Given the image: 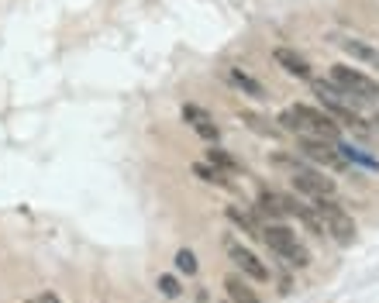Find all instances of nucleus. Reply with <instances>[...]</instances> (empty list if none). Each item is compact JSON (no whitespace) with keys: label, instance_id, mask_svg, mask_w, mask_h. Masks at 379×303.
Segmentation results:
<instances>
[{"label":"nucleus","instance_id":"nucleus-1","mask_svg":"<svg viewBox=\"0 0 379 303\" xmlns=\"http://www.w3.org/2000/svg\"><path fill=\"white\" fill-rule=\"evenodd\" d=\"M280 124L286 131H300V135H314V138H324V141H338V124L328 110H318V107H307V104H297V107H286L280 114Z\"/></svg>","mask_w":379,"mask_h":303},{"label":"nucleus","instance_id":"nucleus-2","mask_svg":"<svg viewBox=\"0 0 379 303\" xmlns=\"http://www.w3.org/2000/svg\"><path fill=\"white\" fill-rule=\"evenodd\" d=\"M262 242H266L280 259H286V266H293V269H307V266H311V252L297 242V235H293L286 224H280V221L262 224Z\"/></svg>","mask_w":379,"mask_h":303},{"label":"nucleus","instance_id":"nucleus-3","mask_svg":"<svg viewBox=\"0 0 379 303\" xmlns=\"http://www.w3.org/2000/svg\"><path fill=\"white\" fill-rule=\"evenodd\" d=\"M276 162H280V166H286V169L293 173V186H297L300 193H307V197H331V193H335V179H328V176L314 173V169H311V166H304L300 159L276 155Z\"/></svg>","mask_w":379,"mask_h":303},{"label":"nucleus","instance_id":"nucleus-4","mask_svg":"<svg viewBox=\"0 0 379 303\" xmlns=\"http://www.w3.org/2000/svg\"><path fill=\"white\" fill-rule=\"evenodd\" d=\"M314 211L321 214L328 235H331L338 245H352V242H356V221H352L331 197H314Z\"/></svg>","mask_w":379,"mask_h":303},{"label":"nucleus","instance_id":"nucleus-5","mask_svg":"<svg viewBox=\"0 0 379 303\" xmlns=\"http://www.w3.org/2000/svg\"><path fill=\"white\" fill-rule=\"evenodd\" d=\"M297 148H300L304 159H311V162H318V166H324V169H338V173L349 169V162H345V155L338 152V145H331V141H324V138L300 135Z\"/></svg>","mask_w":379,"mask_h":303},{"label":"nucleus","instance_id":"nucleus-6","mask_svg":"<svg viewBox=\"0 0 379 303\" xmlns=\"http://www.w3.org/2000/svg\"><path fill=\"white\" fill-rule=\"evenodd\" d=\"M331 79H335L349 97H356V100H369V97L379 93L376 79H369L366 72H359V69H352V66H331Z\"/></svg>","mask_w":379,"mask_h":303},{"label":"nucleus","instance_id":"nucleus-7","mask_svg":"<svg viewBox=\"0 0 379 303\" xmlns=\"http://www.w3.org/2000/svg\"><path fill=\"white\" fill-rule=\"evenodd\" d=\"M224 252H228V259L242 269V276H249V280H255V283H266L269 280V269L259 262V255L252 252V248H245L238 238H228L224 242Z\"/></svg>","mask_w":379,"mask_h":303},{"label":"nucleus","instance_id":"nucleus-8","mask_svg":"<svg viewBox=\"0 0 379 303\" xmlns=\"http://www.w3.org/2000/svg\"><path fill=\"white\" fill-rule=\"evenodd\" d=\"M183 121L200 135V138H207V141H214L217 145V138H221V128L214 124V117L204 110V107H197V104H183Z\"/></svg>","mask_w":379,"mask_h":303},{"label":"nucleus","instance_id":"nucleus-9","mask_svg":"<svg viewBox=\"0 0 379 303\" xmlns=\"http://www.w3.org/2000/svg\"><path fill=\"white\" fill-rule=\"evenodd\" d=\"M221 76L238 90V93H245V97H255V100H266V86L255 79V76H249V72H242L238 66H224L221 69Z\"/></svg>","mask_w":379,"mask_h":303},{"label":"nucleus","instance_id":"nucleus-10","mask_svg":"<svg viewBox=\"0 0 379 303\" xmlns=\"http://www.w3.org/2000/svg\"><path fill=\"white\" fill-rule=\"evenodd\" d=\"M273 59H276V66H283L290 76H297V79H311V62H307L300 52H293V48L280 45V48L273 52Z\"/></svg>","mask_w":379,"mask_h":303},{"label":"nucleus","instance_id":"nucleus-11","mask_svg":"<svg viewBox=\"0 0 379 303\" xmlns=\"http://www.w3.org/2000/svg\"><path fill=\"white\" fill-rule=\"evenodd\" d=\"M224 214H228V221H231L235 228H242L245 235H252V238H259V242H262V224H259V217H255V211H242V207H228Z\"/></svg>","mask_w":379,"mask_h":303},{"label":"nucleus","instance_id":"nucleus-12","mask_svg":"<svg viewBox=\"0 0 379 303\" xmlns=\"http://www.w3.org/2000/svg\"><path fill=\"white\" fill-rule=\"evenodd\" d=\"M338 45H342L345 55H352V59H359V62H369V66L379 69V48L366 45V41H356V38H345V41H338Z\"/></svg>","mask_w":379,"mask_h":303},{"label":"nucleus","instance_id":"nucleus-13","mask_svg":"<svg viewBox=\"0 0 379 303\" xmlns=\"http://www.w3.org/2000/svg\"><path fill=\"white\" fill-rule=\"evenodd\" d=\"M224 290H228V300L231 303H259V297L242 283V276H228L224 280Z\"/></svg>","mask_w":379,"mask_h":303},{"label":"nucleus","instance_id":"nucleus-14","mask_svg":"<svg viewBox=\"0 0 379 303\" xmlns=\"http://www.w3.org/2000/svg\"><path fill=\"white\" fill-rule=\"evenodd\" d=\"M193 176H200L204 183H214V186H231V179H228V173L224 169H217V166H211V162H197L193 166Z\"/></svg>","mask_w":379,"mask_h":303},{"label":"nucleus","instance_id":"nucleus-15","mask_svg":"<svg viewBox=\"0 0 379 303\" xmlns=\"http://www.w3.org/2000/svg\"><path fill=\"white\" fill-rule=\"evenodd\" d=\"M238 117H242V121H245V124H249L255 135H266V138H280V128H273L266 117H259V114H252V110H245V107L238 110Z\"/></svg>","mask_w":379,"mask_h":303},{"label":"nucleus","instance_id":"nucleus-16","mask_svg":"<svg viewBox=\"0 0 379 303\" xmlns=\"http://www.w3.org/2000/svg\"><path fill=\"white\" fill-rule=\"evenodd\" d=\"M207 162H211V166H217V169H224L228 176H231V173H242V162H238V159H231V155H228L224 148H217V145H211V148H207Z\"/></svg>","mask_w":379,"mask_h":303},{"label":"nucleus","instance_id":"nucleus-17","mask_svg":"<svg viewBox=\"0 0 379 303\" xmlns=\"http://www.w3.org/2000/svg\"><path fill=\"white\" fill-rule=\"evenodd\" d=\"M176 269L186 273V276H193V273H197V255H193L190 248H179V252H176Z\"/></svg>","mask_w":379,"mask_h":303},{"label":"nucleus","instance_id":"nucleus-18","mask_svg":"<svg viewBox=\"0 0 379 303\" xmlns=\"http://www.w3.org/2000/svg\"><path fill=\"white\" fill-rule=\"evenodd\" d=\"M159 290H162L166 297H179V283H176L173 276H159Z\"/></svg>","mask_w":379,"mask_h":303},{"label":"nucleus","instance_id":"nucleus-19","mask_svg":"<svg viewBox=\"0 0 379 303\" xmlns=\"http://www.w3.org/2000/svg\"><path fill=\"white\" fill-rule=\"evenodd\" d=\"M38 303H59V297H55V293H41V297H38Z\"/></svg>","mask_w":379,"mask_h":303},{"label":"nucleus","instance_id":"nucleus-20","mask_svg":"<svg viewBox=\"0 0 379 303\" xmlns=\"http://www.w3.org/2000/svg\"><path fill=\"white\" fill-rule=\"evenodd\" d=\"M24 303H38V300H24Z\"/></svg>","mask_w":379,"mask_h":303},{"label":"nucleus","instance_id":"nucleus-21","mask_svg":"<svg viewBox=\"0 0 379 303\" xmlns=\"http://www.w3.org/2000/svg\"><path fill=\"white\" fill-rule=\"evenodd\" d=\"M376 124H379V117H376Z\"/></svg>","mask_w":379,"mask_h":303},{"label":"nucleus","instance_id":"nucleus-22","mask_svg":"<svg viewBox=\"0 0 379 303\" xmlns=\"http://www.w3.org/2000/svg\"><path fill=\"white\" fill-rule=\"evenodd\" d=\"M224 303H231V300H224Z\"/></svg>","mask_w":379,"mask_h":303}]
</instances>
